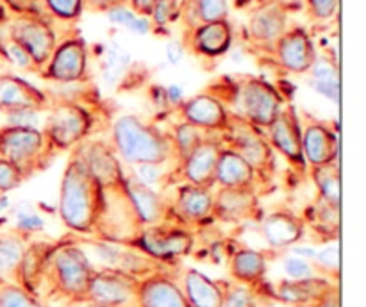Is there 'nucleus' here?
Segmentation results:
<instances>
[{
    "label": "nucleus",
    "instance_id": "423d86ee",
    "mask_svg": "<svg viewBox=\"0 0 366 307\" xmlns=\"http://www.w3.org/2000/svg\"><path fill=\"white\" fill-rule=\"evenodd\" d=\"M43 121V134L56 152L71 150L81 145L92 131V114L75 102H59L49 107Z\"/></svg>",
    "mask_w": 366,
    "mask_h": 307
},
{
    "label": "nucleus",
    "instance_id": "5fc2aeb1",
    "mask_svg": "<svg viewBox=\"0 0 366 307\" xmlns=\"http://www.w3.org/2000/svg\"><path fill=\"white\" fill-rule=\"evenodd\" d=\"M89 307H107V306H100V303H92Z\"/></svg>",
    "mask_w": 366,
    "mask_h": 307
},
{
    "label": "nucleus",
    "instance_id": "9d476101",
    "mask_svg": "<svg viewBox=\"0 0 366 307\" xmlns=\"http://www.w3.org/2000/svg\"><path fill=\"white\" fill-rule=\"evenodd\" d=\"M179 114H181L182 121L200 129L202 132H207V134H213V132L222 134L231 121V113L225 104L209 91L182 100L179 104Z\"/></svg>",
    "mask_w": 366,
    "mask_h": 307
},
{
    "label": "nucleus",
    "instance_id": "f03ea898",
    "mask_svg": "<svg viewBox=\"0 0 366 307\" xmlns=\"http://www.w3.org/2000/svg\"><path fill=\"white\" fill-rule=\"evenodd\" d=\"M113 143L118 156L132 166L179 163L170 132L134 114H124L114 121Z\"/></svg>",
    "mask_w": 366,
    "mask_h": 307
},
{
    "label": "nucleus",
    "instance_id": "c9c22d12",
    "mask_svg": "<svg viewBox=\"0 0 366 307\" xmlns=\"http://www.w3.org/2000/svg\"><path fill=\"white\" fill-rule=\"evenodd\" d=\"M320 282L313 281V278H306V281H292L285 282L281 286V296L288 302H302L310 296L317 295V288Z\"/></svg>",
    "mask_w": 366,
    "mask_h": 307
},
{
    "label": "nucleus",
    "instance_id": "79ce46f5",
    "mask_svg": "<svg viewBox=\"0 0 366 307\" xmlns=\"http://www.w3.org/2000/svg\"><path fill=\"white\" fill-rule=\"evenodd\" d=\"M307 2V13L315 20H331L336 14L340 6V0H306Z\"/></svg>",
    "mask_w": 366,
    "mask_h": 307
},
{
    "label": "nucleus",
    "instance_id": "864d4df0",
    "mask_svg": "<svg viewBox=\"0 0 366 307\" xmlns=\"http://www.w3.org/2000/svg\"><path fill=\"white\" fill-rule=\"evenodd\" d=\"M9 198H7L6 195H0V216H2L4 213H7V209H9Z\"/></svg>",
    "mask_w": 366,
    "mask_h": 307
},
{
    "label": "nucleus",
    "instance_id": "09e8293b",
    "mask_svg": "<svg viewBox=\"0 0 366 307\" xmlns=\"http://www.w3.org/2000/svg\"><path fill=\"white\" fill-rule=\"evenodd\" d=\"M129 0H84V9L95 11V13H107L109 9L118 6H127Z\"/></svg>",
    "mask_w": 366,
    "mask_h": 307
},
{
    "label": "nucleus",
    "instance_id": "4c0bfd02",
    "mask_svg": "<svg viewBox=\"0 0 366 307\" xmlns=\"http://www.w3.org/2000/svg\"><path fill=\"white\" fill-rule=\"evenodd\" d=\"M175 163V161H174ZM170 163H163V164H136V170L132 173L143 182V184L150 186V188H156V186L163 184L164 181L170 175V170H164V166ZM179 164V163H177Z\"/></svg>",
    "mask_w": 366,
    "mask_h": 307
},
{
    "label": "nucleus",
    "instance_id": "6e6d98bb",
    "mask_svg": "<svg viewBox=\"0 0 366 307\" xmlns=\"http://www.w3.org/2000/svg\"><path fill=\"white\" fill-rule=\"evenodd\" d=\"M257 4H264V2H268V0H256Z\"/></svg>",
    "mask_w": 366,
    "mask_h": 307
},
{
    "label": "nucleus",
    "instance_id": "8fccbe9b",
    "mask_svg": "<svg viewBox=\"0 0 366 307\" xmlns=\"http://www.w3.org/2000/svg\"><path fill=\"white\" fill-rule=\"evenodd\" d=\"M167 59L170 64H179L184 57V45L177 39H172V41L167 43Z\"/></svg>",
    "mask_w": 366,
    "mask_h": 307
},
{
    "label": "nucleus",
    "instance_id": "393cba45",
    "mask_svg": "<svg viewBox=\"0 0 366 307\" xmlns=\"http://www.w3.org/2000/svg\"><path fill=\"white\" fill-rule=\"evenodd\" d=\"M310 86L318 93L331 100L332 104H340L342 96V81H340V68L329 57H317L310 70Z\"/></svg>",
    "mask_w": 366,
    "mask_h": 307
},
{
    "label": "nucleus",
    "instance_id": "412c9836",
    "mask_svg": "<svg viewBox=\"0 0 366 307\" xmlns=\"http://www.w3.org/2000/svg\"><path fill=\"white\" fill-rule=\"evenodd\" d=\"M304 223L299 214L292 211H275L267 214L261 223V232L267 243L274 248H286L299 241L304 236Z\"/></svg>",
    "mask_w": 366,
    "mask_h": 307
},
{
    "label": "nucleus",
    "instance_id": "b1692460",
    "mask_svg": "<svg viewBox=\"0 0 366 307\" xmlns=\"http://www.w3.org/2000/svg\"><path fill=\"white\" fill-rule=\"evenodd\" d=\"M88 295L92 296L93 302L100 306H120L131 298L132 284L127 275L118 273V271H100V273H93Z\"/></svg>",
    "mask_w": 366,
    "mask_h": 307
},
{
    "label": "nucleus",
    "instance_id": "6e6552de",
    "mask_svg": "<svg viewBox=\"0 0 366 307\" xmlns=\"http://www.w3.org/2000/svg\"><path fill=\"white\" fill-rule=\"evenodd\" d=\"M88 45L81 36H74L56 46L49 63L43 66V77L54 82H79L88 75Z\"/></svg>",
    "mask_w": 366,
    "mask_h": 307
},
{
    "label": "nucleus",
    "instance_id": "1a4fd4ad",
    "mask_svg": "<svg viewBox=\"0 0 366 307\" xmlns=\"http://www.w3.org/2000/svg\"><path fill=\"white\" fill-rule=\"evenodd\" d=\"M267 139L272 149L285 156L299 171L306 170L302 154V125L297 116L295 107H286L267 127Z\"/></svg>",
    "mask_w": 366,
    "mask_h": 307
},
{
    "label": "nucleus",
    "instance_id": "aec40b11",
    "mask_svg": "<svg viewBox=\"0 0 366 307\" xmlns=\"http://www.w3.org/2000/svg\"><path fill=\"white\" fill-rule=\"evenodd\" d=\"M124 186L142 225H159L168 218V206L163 196L154 188L143 184L134 173H124Z\"/></svg>",
    "mask_w": 366,
    "mask_h": 307
},
{
    "label": "nucleus",
    "instance_id": "bb28decb",
    "mask_svg": "<svg viewBox=\"0 0 366 307\" xmlns=\"http://www.w3.org/2000/svg\"><path fill=\"white\" fill-rule=\"evenodd\" d=\"M143 307H189L181 289L164 278H154L142 288Z\"/></svg>",
    "mask_w": 366,
    "mask_h": 307
},
{
    "label": "nucleus",
    "instance_id": "a18cd8bd",
    "mask_svg": "<svg viewBox=\"0 0 366 307\" xmlns=\"http://www.w3.org/2000/svg\"><path fill=\"white\" fill-rule=\"evenodd\" d=\"M315 259L325 268H331V270H338L340 268V246L338 245H331L325 246L324 250L317 252Z\"/></svg>",
    "mask_w": 366,
    "mask_h": 307
},
{
    "label": "nucleus",
    "instance_id": "7ed1b4c3",
    "mask_svg": "<svg viewBox=\"0 0 366 307\" xmlns=\"http://www.w3.org/2000/svg\"><path fill=\"white\" fill-rule=\"evenodd\" d=\"M231 93L220 99L232 116L267 129L285 109V99L274 84L261 77L243 75L231 82Z\"/></svg>",
    "mask_w": 366,
    "mask_h": 307
},
{
    "label": "nucleus",
    "instance_id": "603ef678",
    "mask_svg": "<svg viewBox=\"0 0 366 307\" xmlns=\"http://www.w3.org/2000/svg\"><path fill=\"white\" fill-rule=\"evenodd\" d=\"M164 95H167V102L172 104V106L179 107V104L182 102V89L179 86H168L164 89Z\"/></svg>",
    "mask_w": 366,
    "mask_h": 307
},
{
    "label": "nucleus",
    "instance_id": "2eb2a0df",
    "mask_svg": "<svg viewBox=\"0 0 366 307\" xmlns=\"http://www.w3.org/2000/svg\"><path fill=\"white\" fill-rule=\"evenodd\" d=\"M222 146L224 145H222L220 138H213L209 134L182 161L179 170H181L186 184L207 189H213L217 186L214 184V175H217V163Z\"/></svg>",
    "mask_w": 366,
    "mask_h": 307
},
{
    "label": "nucleus",
    "instance_id": "cd10ccee",
    "mask_svg": "<svg viewBox=\"0 0 366 307\" xmlns=\"http://www.w3.org/2000/svg\"><path fill=\"white\" fill-rule=\"evenodd\" d=\"M311 178L317 186L318 198L325 200L331 206L340 207L342 203V173L340 164H322V166H311Z\"/></svg>",
    "mask_w": 366,
    "mask_h": 307
},
{
    "label": "nucleus",
    "instance_id": "7c9ffc66",
    "mask_svg": "<svg viewBox=\"0 0 366 307\" xmlns=\"http://www.w3.org/2000/svg\"><path fill=\"white\" fill-rule=\"evenodd\" d=\"M25 241L20 232H7L0 236V275L16 270L25 256Z\"/></svg>",
    "mask_w": 366,
    "mask_h": 307
},
{
    "label": "nucleus",
    "instance_id": "c85d7f7f",
    "mask_svg": "<svg viewBox=\"0 0 366 307\" xmlns=\"http://www.w3.org/2000/svg\"><path fill=\"white\" fill-rule=\"evenodd\" d=\"M188 11L192 14L189 29L207 21L227 20L229 2L227 0H188Z\"/></svg>",
    "mask_w": 366,
    "mask_h": 307
},
{
    "label": "nucleus",
    "instance_id": "ea45409f",
    "mask_svg": "<svg viewBox=\"0 0 366 307\" xmlns=\"http://www.w3.org/2000/svg\"><path fill=\"white\" fill-rule=\"evenodd\" d=\"M0 307H43L39 306L36 300L25 295L21 289L7 286V288L0 289Z\"/></svg>",
    "mask_w": 366,
    "mask_h": 307
},
{
    "label": "nucleus",
    "instance_id": "2f4dec72",
    "mask_svg": "<svg viewBox=\"0 0 366 307\" xmlns=\"http://www.w3.org/2000/svg\"><path fill=\"white\" fill-rule=\"evenodd\" d=\"M232 273L242 281H256L267 270V263L264 257L259 252L252 248H243L238 250L232 257Z\"/></svg>",
    "mask_w": 366,
    "mask_h": 307
},
{
    "label": "nucleus",
    "instance_id": "a878e982",
    "mask_svg": "<svg viewBox=\"0 0 366 307\" xmlns=\"http://www.w3.org/2000/svg\"><path fill=\"white\" fill-rule=\"evenodd\" d=\"M186 295H188L189 303L193 307H222L224 303V295L220 288L197 270H189L184 278Z\"/></svg>",
    "mask_w": 366,
    "mask_h": 307
},
{
    "label": "nucleus",
    "instance_id": "473e14b6",
    "mask_svg": "<svg viewBox=\"0 0 366 307\" xmlns=\"http://www.w3.org/2000/svg\"><path fill=\"white\" fill-rule=\"evenodd\" d=\"M107 20L113 21L114 25H120V27L129 29V31L136 32V34H147L152 29V24H150L149 18L139 16L136 14L131 7L127 6H118L113 7L106 13Z\"/></svg>",
    "mask_w": 366,
    "mask_h": 307
},
{
    "label": "nucleus",
    "instance_id": "5701e85b",
    "mask_svg": "<svg viewBox=\"0 0 366 307\" xmlns=\"http://www.w3.org/2000/svg\"><path fill=\"white\" fill-rule=\"evenodd\" d=\"M256 181V170L247 163V159H243L234 150L222 146L214 184H218L220 188H254Z\"/></svg>",
    "mask_w": 366,
    "mask_h": 307
},
{
    "label": "nucleus",
    "instance_id": "39448f33",
    "mask_svg": "<svg viewBox=\"0 0 366 307\" xmlns=\"http://www.w3.org/2000/svg\"><path fill=\"white\" fill-rule=\"evenodd\" d=\"M220 141L222 145L234 150L243 159H247V163L256 170L257 177L259 175L267 177V175L274 173V149H272L267 136H263L259 127L231 114L229 127L220 134Z\"/></svg>",
    "mask_w": 366,
    "mask_h": 307
},
{
    "label": "nucleus",
    "instance_id": "f3484780",
    "mask_svg": "<svg viewBox=\"0 0 366 307\" xmlns=\"http://www.w3.org/2000/svg\"><path fill=\"white\" fill-rule=\"evenodd\" d=\"M302 154L311 166L336 163L340 159V136L324 121H311L302 129Z\"/></svg>",
    "mask_w": 366,
    "mask_h": 307
},
{
    "label": "nucleus",
    "instance_id": "ddd939ff",
    "mask_svg": "<svg viewBox=\"0 0 366 307\" xmlns=\"http://www.w3.org/2000/svg\"><path fill=\"white\" fill-rule=\"evenodd\" d=\"M57 282L70 295H84L89 289L93 270L88 256L79 246L70 245L57 250L54 257Z\"/></svg>",
    "mask_w": 366,
    "mask_h": 307
},
{
    "label": "nucleus",
    "instance_id": "e433bc0d",
    "mask_svg": "<svg viewBox=\"0 0 366 307\" xmlns=\"http://www.w3.org/2000/svg\"><path fill=\"white\" fill-rule=\"evenodd\" d=\"M181 13L182 9L179 0H157L152 9V14H150V18H152L150 24L159 29H167L168 25H172L181 16Z\"/></svg>",
    "mask_w": 366,
    "mask_h": 307
},
{
    "label": "nucleus",
    "instance_id": "f704fd0d",
    "mask_svg": "<svg viewBox=\"0 0 366 307\" xmlns=\"http://www.w3.org/2000/svg\"><path fill=\"white\" fill-rule=\"evenodd\" d=\"M43 6L57 20L74 21L84 11V0H43Z\"/></svg>",
    "mask_w": 366,
    "mask_h": 307
},
{
    "label": "nucleus",
    "instance_id": "72a5a7b5",
    "mask_svg": "<svg viewBox=\"0 0 366 307\" xmlns=\"http://www.w3.org/2000/svg\"><path fill=\"white\" fill-rule=\"evenodd\" d=\"M11 216L14 220V231L20 234H32V232H39L45 228V221H43L41 214L27 202H21L13 207Z\"/></svg>",
    "mask_w": 366,
    "mask_h": 307
},
{
    "label": "nucleus",
    "instance_id": "f8f14e48",
    "mask_svg": "<svg viewBox=\"0 0 366 307\" xmlns=\"http://www.w3.org/2000/svg\"><path fill=\"white\" fill-rule=\"evenodd\" d=\"M288 31V9L281 0H268L259 4L250 14L249 32L254 45L274 52L275 43Z\"/></svg>",
    "mask_w": 366,
    "mask_h": 307
},
{
    "label": "nucleus",
    "instance_id": "20e7f679",
    "mask_svg": "<svg viewBox=\"0 0 366 307\" xmlns=\"http://www.w3.org/2000/svg\"><path fill=\"white\" fill-rule=\"evenodd\" d=\"M56 150L41 129L34 127H0V157L13 163L25 177L41 171L49 164Z\"/></svg>",
    "mask_w": 366,
    "mask_h": 307
},
{
    "label": "nucleus",
    "instance_id": "4be33fe9",
    "mask_svg": "<svg viewBox=\"0 0 366 307\" xmlns=\"http://www.w3.org/2000/svg\"><path fill=\"white\" fill-rule=\"evenodd\" d=\"M214 193L207 188L182 184L177 188L172 214L184 221H204L213 216Z\"/></svg>",
    "mask_w": 366,
    "mask_h": 307
},
{
    "label": "nucleus",
    "instance_id": "a211bd4d",
    "mask_svg": "<svg viewBox=\"0 0 366 307\" xmlns=\"http://www.w3.org/2000/svg\"><path fill=\"white\" fill-rule=\"evenodd\" d=\"M259 214V198L254 188H220L214 193L213 216L239 223Z\"/></svg>",
    "mask_w": 366,
    "mask_h": 307
},
{
    "label": "nucleus",
    "instance_id": "6ab92c4d",
    "mask_svg": "<svg viewBox=\"0 0 366 307\" xmlns=\"http://www.w3.org/2000/svg\"><path fill=\"white\" fill-rule=\"evenodd\" d=\"M182 45H188L189 50L204 57H220L227 54L232 45V25L229 20L199 24L189 29Z\"/></svg>",
    "mask_w": 366,
    "mask_h": 307
},
{
    "label": "nucleus",
    "instance_id": "9b49d317",
    "mask_svg": "<svg viewBox=\"0 0 366 307\" xmlns=\"http://www.w3.org/2000/svg\"><path fill=\"white\" fill-rule=\"evenodd\" d=\"M274 54L279 64L292 74H307L317 61V46L310 32L302 27H292L275 43Z\"/></svg>",
    "mask_w": 366,
    "mask_h": 307
},
{
    "label": "nucleus",
    "instance_id": "c756f323",
    "mask_svg": "<svg viewBox=\"0 0 366 307\" xmlns=\"http://www.w3.org/2000/svg\"><path fill=\"white\" fill-rule=\"evenodd\" d=\"M170 136L172 141H174L175 154H177L179 166H181L182 161H184L209 134H207V132H202L200 129L193 127V125L186 124V121H181V124L174 125Z\"/></svg>",
    "mask_w": 366,
    "mask_h": 307
},
{
    "label": "nucleus",
    "instance_id": "0eeeda50",
    "mask_svg": "<svg viewBox=\"0 0 366 307\" xmlns=\"http://www.w3.org/2000/svg\"><path fill=\"white\" fill-rule=\"evenodd\" d=\"M9 39L29 54L36 70L49 63L57 46L56 32L41 14H21L14 18L9 27Z\"/></svg>",
    "mask_w": 366,
    "mask_h": 307
},
{
    "label": "nucleus",
    "instance_id": "4468645a",
    "mask_svg": "<svg viewBox=\"0 0 366 307\" xmlns=\"http://www.w3.org/2000/svg\"><path fill=\"white\" fill-rule=\"evenodd\" d=\"M50 99L43 89L18 75H0V113L9 114L16 111H46Z\"/></svg>",
    "mask_w": 366,
    "mask_h": 307
},
{
    "label": "nucleus",
    "instance_id": "f257e3e1",
    "mask_svg": "<svg viewBox=\"0 0 366 307\" xmlns=\"http://www.w3.org/2000/svg\"><path fill=\"white\" fill-rule=\"evenodd\" d=\"M57 211L70 231L92 234L100 225L104 214V189L89 171L81 146L74 150L64 166L59 186Z\"/></svg>",
    "mask_w": 366,
    "mask_h": 307
},
{
    "label": "nucleus",
    "instance_id": "3c124183",
    "mask_svg": "<svg viewBox=\"0 0 366 307\" xmlns=\"http://www.w3.org/2000/svg\"><path fill=\"white\" fill-rule=\"evenodd\" d=\"M156 2L157 0H129V4H131V9L134 11L136 14H139V16H145V18H150Z\"/></svg>",
    "mask_w": 366,
    "mask_h": 307
},
{
    "label": "nucleus",
    "instance_id": "de8ad7c7",
    "mask_svg": "<svg viewBox=\"0 0 366 307\" xmlns=\"http://www.w3.org/2000/svg\"><path fill=\"white\" fill-rule=\"evenodd\" d=\"M7 54H9L11 61H13V63H16L18 66L31 68V70H36L34 63H32V61H31L29 54L25 52V50L21 49V46H18L16 43L11 41V39H9V45H7Z\"/></svg>",
    "mask_w": 366,
    "mask_h": 307
},
{
    "label": "nucleus",
    "instance_id": "58836bf2",
    "mask_svg": "<svg viewBox=\"0 0 366 307\" xmlns=\"http://www.w3.org/2000/svg\"><path fill=\"white\" fill-rule=\"evenodd\" d=\"M25 181L27 177L13 163L0 157V195H6L13 189L20 188Z\"/></svg>",
    "mask_w": 366,
    "mask_h": 307
},
{
    "label": "nucleus",
    "instance_id": "c03bdc74",
    "mask_svg": "<svg viewBox=\"0 0 366 307\" xmlns=\"http://www.w3.org/2000/svg\"><path fill=\"white\" fill-rule=\"evenodd\" d=\"M222 307H252V295L249 289L236 288L229 293L227 298H224Z\"/></svg>",
    "mask_w": 366,
    "mask_h": 307
},
{
    "label": "nucleus",
    "instance_id": "a19ab883",
    "mask_svg": "<svg viewBox=\"0 0 366 307\" xmlns=\"http://www.w3.org/2000/svg\"><path fill=\"white\" fill-rule=\"evenodd\" d=\"M285 271L292 281H306L313 278V268L307 263V259H302L299 256H290L285 261Z\"/></svg>",
    "mask_w": 366,
    "mask_h": 307
},
{
    "label": "nucleus",
    "instance_id": "dca6fc26",
    "mask_svg": "<svg viewBox=\"0 0 366 307\" xmlns=\"http://www.w3.org/2000/svg\"><path fill=\"white\" fill-rule=\"evenodd\" d=\"M138 245L154 257L172 259L188 253L193 246V238L189 232L175 227L152 225L138 234Z\"/></svg>",
    "mask_w": 366,
    "mask_h": 307
},
{
    "label": "nucleus",
    "instance_id": "37998d69",
    "mask_svg": "<svg viewBox=\"0 0 366 307\" xmlns=\"http://www.w3.org/2000/svg\"><path fill=\"white\" fill-rule=\"evenodd\" d=\"M41 113L43 111H32V109H24V111H16V113H9L7 114V125H13V127L38 129V125L41 124Z\"/></svg>",
    "mask_w": 366,
    "mask_h": 307
},
{
    "label": "nucleus",
    "instance_id": "49530a36",
    "mask_svg": "<svg viewBox=\"0 0 366 307\" xmlns=\"http://www.w3.org/2000/svg\"><path fill=\"white\" fill-rule=\"evenodd\" d=\"M18 16L21 14H41L39 0H4Z\"/></svg>",
    "mask_w": 366,
    "mask_h": 307
}]
</instances>
